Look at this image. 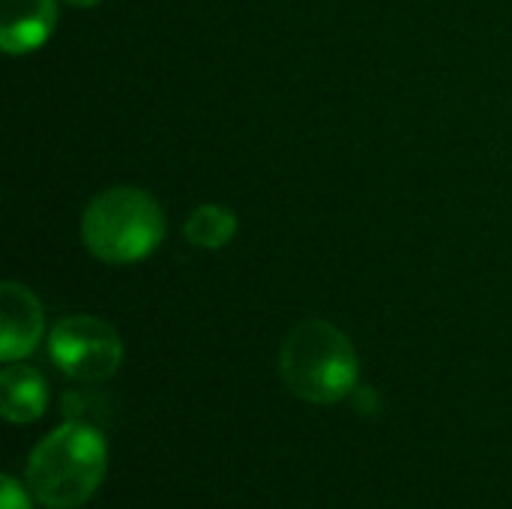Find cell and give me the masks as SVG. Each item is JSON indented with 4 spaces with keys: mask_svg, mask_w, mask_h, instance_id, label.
<instances>
[{
    "mask_svg": "<svg viewBox=\"0 0 512 509\" xmlns=\"http://www.w3.org/2000/svg\"><path fill=\"white\" fill-rule=\"evenodd\" d=\"M108 471V444L96 426L66 420L51 429L27 459V489L51 509L87 504Z\"/></svg>",
    "mask_w": 512,
    "mask_h": 509,
    "instance_id": "cell-1",
    "label": "cell"
},
{
    "mask_svg": "<svg viewBox=\"0 0 512 509\" xmlns=\"http://www.w3.org/2000/svg\"><path fill=\"white\" fill-rule=\"evenodd\" d=\"M279 375L297 399L312 405H336L354 393L360 360L351 339L336 324L309 318L282 342Z\"/></svg>",
    "mask_w": 512,
    "mask_h": 509,
    "instance_id": "cell-2",
    "label": "cell"
},
{
    "mask_svg": "<svg viewBox=\"0 0 512 509\" xmlns=\"http://www.w3.org/2000/svg\"><path fill=\"white\" fill-rule=\"evenodd\" d=\"M162 237V207L138 186H111L99 192L81 216V240L87 252L114 267L150 258Z\"/></svg>",
    "mask_w": 512,
    "mask_h": 509,
    "instance_id": "cell-3",
    "label": "cell"
},
{
    "mask_svg": "<svg viewBox=\"0 0 512 509\" xmlns=\"http://www.w3.org/2000/svg\"><path fill=\"white\" fill-rule=\"evenodd\" d=\"M48 354L66 378L99 384L120 369L123 342L108 321L93 315H69L51 327Z\"/></svg>",
    "mask_w": 512,
    "mask_h": 509,
    "instance_id": "cell-4",
    "label": "cell"
},
{
    "mask_svg": "<svg viewBox=\"0 0 512 509\" xmlns=\"http://www.w3.org/2000/svg\"><path fill=\"white\" fill-rule=\"evenodd\" d=\"M45 336V315L36 294L21 282L0 285V360L18 363L30 357Z\"/></svg>",
    "mask_w": 512,
    "mask_h": 509,
    "instance_id": "cell-5",
    "label": "cell"
},
{
    "mask_svg": "<svg viewBox=\"0 0 512 509\" xmlns=\"http://www.w3.org/2000/svg\"><path fill=\"white\" fill-rule=\"evenodd\" d=\"M57 24V0H0V48L12 57L42 48Z\"/></svg>",
    "mask_w": 512,
    "mask_h": 509,
    "instance_id": "cell-6",
    "label": "cell"
},
{
    "mask_svg": "<svg viewBox=\"0 0 512 509\" xmlns=\"http://www.w3.org/2000/svg\"><path fill=\"white\" fill-rule=\"evenodd\" d=\"M48 408V384L39 369L24 363H6L0 372V414L15 423H33Z\"/></svg>",
    "mask_w": 512,
    "mask_h": 509,
    "instance_id": "cell-7",
    "label": "cell"
},
{
    "mask_svg": "<svg viewBox=\"0 0 512 509\" xmlns=\"http://www.w3.org/2000/svg\"><path fill=\"white\" fill-rule=\"evenodd\" d=\"M183 234L192 246L198 249H225L234 234H237V216L234 210L222 207V204H201L189 213L186 225H183Z\"/></svg>",
    "mask_w": 512,
    "mask_h": 509,
    "instance_id": "cell-8",
    "label": "cell"
},
{
    "mask_svg": "<svg viewBox=\"0 0 512 509\" xmlns=\"http://www.w3.org/2000/svg\"><path fill=\"white\" fill-rule=\"evenodd\" d=\"M27 492H30V489H27ZM27 492H24V486H21L15 477L3 474V477H0V509H30Z\"/></svg>",
    "mask_w": 512,
    "mask_h": 509,
    "instance_id": "cell-9",
    "label": "cell"
},
{
    "mask_svg": "<svg viewBox=\"0 0 512 509\" xmlns=\"http://www.w3.org/2000/svg\"><path fill=\"white\" fill-rule=\"evenodd\" d=\"M63 3H69V6H75V9H90V6H96L99 0H63Z\"/></svg>",
    "mask_w": 512,
    "mask_h": 509,
    "instance_id": "cell-10",
    "label": "cell"
}]
</instances>
